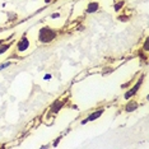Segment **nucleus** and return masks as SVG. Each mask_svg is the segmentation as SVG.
I'll use <instances>...</instances> for the list:
<instances>
[{
  "label": "nucleus",
  "mask_w": 149,
  "mask_h": 149,
  "mask_svg": "<svg viewBox=\"0 0 149 149\" xmlns=\"http://www.w3.org/2000/svg\"><path fill=\"white\" fill-rule=\"evenodd\" d=\"M56 37H57L56 29H54L52 27H50V26H43L40 28L37 40H38V42L43 43V45H47V43H51L52 41H55Z\"/></svg>",
  "instance_id": "nucleus-1"
},
{
  "label": "nucleus",
  "mask_w": 149,
  "mask_h": 149,
  "mask_svg": "<svg viewBox=\"0 0 149 149\" xmlns=\"http://www.w3.org/2000/svg\"><path fill=\"white\" fill-rule=\"evenodd\" d=\"M31 46V42H29V38L27 36H22L19 38V41L17 42V51L18 52H24L29 49Z\"/></svg>",
  "instance_id": "nucleus-2"
},
{
  "label": "nucleus",
  "mask_w": 149,
  "mask_h": 149,
  "mask_svg": "<svg viewBox=\"0 0 149 149\" xmlns=\"http://www.w3.org/2000/svg\"><path fill=\"white\" fill-rule=\"evenodd\" d=\"M103 112H104V108H98V110H96L94 112H92V113L88 115V116L82 121V124L84 125V124H87V123H91V121L97 120V118H100L101 116H102Z\"/></svg>",
  "instance_id": "nucleus-3"
},
{
  "label": "nucleus",
  "mask_w": 149,
  "mask_h": 149,
  "mask_svg": "<svg viewBox=\"0 0 149 149\" xmlns=\"http://www.w3.org/2000/svg\"><path fill=\"white\" fill-rule=\"evenodd\" d=\"M141 83H143V77H141V78H140V79H139V80H138V82H136V84H135V86H134L133 88H131V89H129V91H127V92H126V93H125V94H124L125 100H130V98H133V97L135 96V94H136V93H138L139 88H140V87H141Z\"/></svg>",
  "instance_id": "nucleus-4"
},
{
  "label": "nucleus",
  "mask_w": 149,
  "mask_h": 149,
  "mask_svg": "<svg viewBox=\"0 0 149 149\" xmlns=\"http://www.w3.org/2000/svg\"><path fill=\"white\" fill-rule=\"evenodd\" d=\"M100 8H101V5L98 1H89L87 5V8H86V13H88V14H93V13L100 10Z\"/></svg>",
  "instance_id": "nucleus-5"
},
{
  "label": "nucleus",
  "mask_w": 149,
  "mask_h": 149,
  "mask_svg": "<svg viewBox=\"0 0 149 149\" xmlns=\"http://www.w3.org/2000/svg\"><path fill=\"white\" fill-rule=\"evenodd\" d=\"M138 107H139L138 101L130 98V100H127V103L125 104V111H126V112H134L135 110H138Z\"/></svg>",
  "instance_id": "nucleus-6"
},
{
  "label": "nucleus",
  "mask_w": 149,
  "mask_h": 149,
  "mask_svg": "<svg viewBox=\"0 0 149 149\" xmlns=\"http://www.w3.org/2000/svg\"><path fill=\"white\" fill-rule=\"evenodd\" d=\"M64 103H65V100H57V101H55L54 104L51 106V112L52 113H57L63 108Z\"/></svg>",
  "instance_id": "nucleus-7"
},
{
  "label": "nucleus",
  "mask_w": 149,
  "mask_h": 149,
  "mask_svg": "<svg viewBox=\"0 0 149 149\" xmlns=\"http://www.w3.org/2000/svg\"><path fill=\"white\" fill-rule=\"evenodd\" d=\"M10 47H12V43H1L0 45V56L4 55L5 52H8Z\"/></svg>",
  "instance_id": "nucleus-8"
},
{
  "label": "nucleus",
  "mask_w": 149,
  "mask_h": 149,
  "mask_svg": "<svg viewBox=\"0 0 149 149\" xmlns=\"http://www.w3.org/2000/svg\"><path fill=\"white\" fill-rule=\"evenodd\" d=\"M129 18H130V15H126V14H118V17H117V19L121 22H127Z\"/></svg>",
  "instance_id": "nucleus-9"
},
{
  "label": "nucleus",
  "mask_w": 149,
  "mask_h": 149,
  "mask_svg": "<svg viewBox=\"0 0 149 149\" xmlns=\"http://www.w3.org/2000/svg\"><path fill=\"white\" fill-rule=\"evenodd\" d=\"M124 4H125L124 1H118V3H116V4H115V12L121 10V9H123V6H124Z\"/></svg>",
  "instance_id": "nucleus-10"
},
{
  "label": "nucleus",
  "mask_w": 149,
  "mask_h": 149,
  "mask_svg": "<svg viewBox=\"0 0 149 149\" xmlns=\"http://www.w3.org/2000/svg\"><path fill=\"white\" fill-rule=\"evenodd\" d=\"M148 43H149V40H148V38H145V41H144V45H143V50H144L145 52H148V51H149Z\"/></svg>",
  "instance_id": "nucleus-11"
},
{
  "label": "nucleus",
  "mask_w": 149,
  "mask_h": 149,
  "mask_svg": "<svg viewBox=\"0 0 149 149\" xmlns=\"http://www.w3.org/2000/svg\"><path fill=\"white\" fill-rule=\"evenodd\" d=\"M9 65H10V63H4V64H0V70H3V69H5V68H8Z\"/></svg>",
  "instance_id": "nucleus-12"
},
{
  "label": "nucleus",
  "mask_w": 149,
  "mask_h": 149,
  "mask_svg": "<svg viewBox=\"0 0 149 149\" xmlns=\"http://www.w3.org/2000/svg\"><path fill=\"white\" fill-rule=\"evenodd\" d=\"M8 17H9L10 19H15V18H18V15H17L15 13H10V12L8 13Z\"/></svg>",
  "instance_id": "nucleus-13"
},
{
  "label": "nucleus",
  "mask_w": 149,
  "mask_h": 149,
  "mask_svg": "<svg viewBox=\"0 0 149 149\" xmlns=\"http://www.w3.org/2000/svg\"><path fill=\"white\" fill-rule=\"evenodd\" d=\"M50 18H52V19L60 18V13H54V14H51V15H50Z\"/></svg>",
  "instance_id": "nucleus-14"
},
{
  "label": "nucleus",
  "mask_w": 149,
  "mask_h": 149,
  "mask_svg": "<svg viewBox=\"0 0 149 149\" xmlns=\"http://www.w3.org/2000/svg\"><path fill=\"white\" fill-rule=\"evenodd\" d=\"M51 79V74H46L45 75V80H50Z\"/></svg>",
  "instance_id": "nucleus-15"
},
{
  "label": "nucleus",
  "mask_w": 149,
  "mask_h": 149,
  "mask_svg": "<svg viewBox=\"0 0 149 149\" xmlns=\"http://www.w3.org/2000/svg\"><path fill=\"white\" fill-rule=\"evenodd\" d=\"M4 41H5V38H1V40H0V45H1V43H4Z\"/></svg>",
  "instance_id": "nucleus-16"
}]
</instances>
